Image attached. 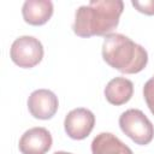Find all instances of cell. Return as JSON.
<instances>
[{
    "mask_svg": "<svg viewBox=\"0 0 154 154\" xmlns=\"http://www.w3.org/2000/svg\"><path fill=\"white\" fill-rule=\"evenodd\" d=\"M153 81H154V77H153Z\"/></svg>",
    "mask_w": 154,
    "mask_h": 154,
    "instance_id": "cell-14",
    "label": "cell"
},
{
    "mask_svg": "<svg viewBox=\"0 0 154 154\" xmlns=\"http://www.w3.org/2000/svg\"><path fill=\"white\" fill-rule=\"evenodd\" d=\"M45 51L41 41L34 36L23 35L17 37L10 48L11 60L19 67L31 69L43 58Z\"/></svg>",
    "mask_w": 154,
    "mask_h": 154,
    "instance_id": "cell-4",
    "label": "cell"
},
{
    "mask_svg": "<svg viewBox=\"0 0 154 154\" xmlns=\"http://www.w3.org/2000/svg\"><path fill=\"white\" fill-rule=\"evenodd\" d=\"M91 154H134L131 148L111 132H100L90 144Z\"/></svg>",
    "mask_w": 154,
    "mask_h": 154,
    "instance_id": "cell-10",
    "label": "cell"
},
{
    "mask_svg": "<svg viewBox=\"0 0 154 154\" xmlns=\"http://www.w3.org/2000/svg\"><path fill=\"white\" fill-rule=\"evenodd\" d=\"M101 54L106 64L126 75L138 73L148 64L147 51L119 32H111L105 36Z\"/></svg>",
    "mask_w": 154,
    "mask_h": 154,
    "instance_id": "cell-2",
    "label": "cell"
},
{
    "mask_svg": "<svg viewBox=\"0 0 154 154\" xmlns=\"http://www.w3.org/2000/svg\"><path fill=\"white\" fill-rule=\"evenodd\" d=\"M123 10L122 0H90L76 10L72 30L79 37L106 36L118 26Z\"/></svg>",
    "mask_w": 154,
    "mask_h": 154,
    "instance_id": "cell-1",
    "label": "cell"
},
{
    "mask_svg": "<svg viewBox=\"0 0 154 154\" xmlns=\"http://www.w3.org/2000/svg\"><path fill=\"white\" fill-rule=\"evenodd\" d=\"M120 130L136 144L146 146L154 138V125L149 118L137 108H129L119 116Z\"/></svg>",
    "mask_w": 154,
    "mask_h": 154,
    "instance_id": "cell-3",
    "label": "cell"
},
{
    "mask_svg": "<svg viewBox=\"0 0 154 154\" xmlns=\"http://www.w3.org/2000/svg\"><path fill=\"white\" fill-rule=\"evenodd\" d=\"M54 7L51 0H26L22 6L23 19L30 25L46 24L52 14Z\"/></svg>",
    "mask_w": 154,
    "mask_h": 154,
    "instance_id": "cell-8",
    "label": "cell"
},
{
    "mask_svg": "<svg viewBox=\"0 0 154 154\" xmlns=\"http://www.w3.org/2000/svg\"><path fill=\"white\" fill-rule=\"evenodd\" d=\"M95 125L94 113L84 107L71 109L64 119L66 135L72 140H84L90 135Z\"/></svg>",
    "mask_w": 154,
    "mask_h": 154,
    "instance_id": "cell-5",
    "label": "cell"
},
{
    "mask_svg": "<svg viewBox=\"0 0 154 154\" xmlns=\"http://www.w3.org/2000/svg\"><path fill=\"white\" fill-rule=\"evenodd\" d=\"M53 154H72V153H69V152H64V150H58V152H54Z\"/></svg>",
    "mask_w": 154,
    "mask_h": 154,
    "instance_id": "cell-13",
    "label": "cell"
},
{
    "mask_svg": "<svg viewBox=\"0 0 154 154\" xmlns=\"http://www.w3.org/2000/svg\"><path fill=\"white\" fill-rule=\"evenodd\" d=\"M103 94L111 105H124L132 97L134 83L125 77H114L106 84Z\"/></svg>",
    "mask_w": 154,
    "mask_h": 154,
    "instance_id": "cell-9",
    "label": "cell"
},
{
    "mask_svg": "<svg viewBox=\"0 0 154 154\" xmlns=\"http://www.w3.org/2000/svg\"><path fill=\"white\" fill-rule=\"evenodd\" d=\"M131 5L141 13L153 16L154 14V0H144V1H138V0H132Z\"/></svg>",
    "mask_w": 154,
    "mask_h": 154,
    "instance_id": "cell-12",
    "label": "cell"
},
{
    "mask_svg": "<svg viewBox=\"0 0 154 154\" xmlns=\"http://www.w3.org/2000/svg\"><path fill=\"white\" fill-rule=\"evenodd\" d=\"M53 143L51 132L42 126L26 130L19 138L18 148L22 154H46Z\"/></svg>",
    "mask_w": 154,
    "mask_h": 154,
    "instance_id": "cell-7",
    "label": "cell"
},
{
    "mask_svg": "<svg viewBox=\"0 0 154 154\" xmlns=\"http://www.w3.org/2000/svg\"><path fill=\"white\" fill-rule=\"evenodd\" d=\"M28 109L30 114L41 120L51 119L58 111V96L49 89L34 90L28 97Z\"/></svg>",
    "mask_w": 154,
    "mask_h": 154,
    "instance_id": "cell-6",
    "label": "cell"
},
{
    "mask_svg": "<svg viewBox=\"0 0 154 154\" xmlns=\"http://www.w3.org/2000/svg\"><path fill=\"white\" fill-rule=\"evenodd\" d=\"M143 97L150 112L154 116V81L153 78L148 79L143 87Z\"/></svg>",
    "mask_w": 154,
    "mask_h": 154,
    "instance_id": "cell-11",
    "label": "cell"
}]
</instances>
